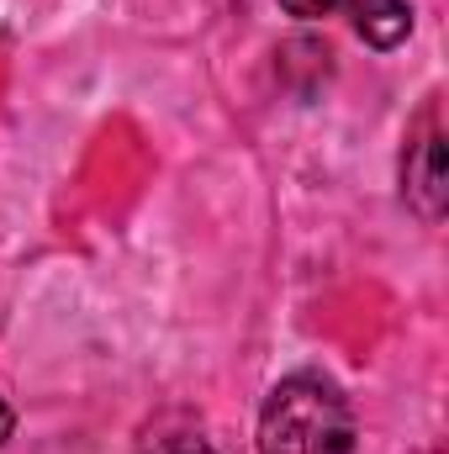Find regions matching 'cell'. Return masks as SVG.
<instances>
[{
    "mask_svg": "<svg viewBox=\"0 0 449 454\" xmlns=\"http://www.w3.org/2000/svg\"><path fill=\"white\" fill-rule=\"evenodd\" d=\"M354 444H359V428L338 380L318 370H296L270 386L254 428L259 454H354Z\"/></svg>",
    "mask_w": 449,
    "mask_h": 454,
    "instance_id": "6da1fadb",
    "label": "cell"
},
{
    "mask_svg": "<svg viewBox=\"0 0 449 454\" xmlns=\"http://www.w3.org/2000/svg\"><path fill=\"white\" fill-rule=\"evenodd\" d=\"M402 201H407V212L418 223L445 217L449 175H445V116H439V101H429L407 121V137H402Z\"/></svg>",
    "mask_w": 449,
    "mask_h": 454,
    "instance_id": "7a4b0ae2",
    "label": "cell"
},
{
    "mask_svg": "<svg viewBox=\"0 0 449 454\" xmlns=\"http://www.w3.org/2000/svg\"><path fill=\"white\" fill-rule=\"evenodd\" d=\"M343 11H349L354 32L365 37V48H375V53H391L413 37V5L407 0H349Z\"/></svg>",
    "mask_w": 449,
    "mask_h": 454,
    "instance_id": "3957f363",
    "label": "cell"
},
{
    "mask_svg": "<svg viewBox=\"0 0 449 454\" xmlns=\"http://www.w3.org/2000/svg\"><path fill=\"white\" fill-rule=\"evenodd\" d=\"M143 454H223L201 428H175V434H154Z\"/></svg>",
    "mask_w": 449,
    "mask_h": 454,
    "instance_id": "277c9868",
    "label": "cell"
},
{
    "mask_svg": "<svg viewBox=\"0 0 449 454\" xmlns=\"http://www.w3.org/2000/svg\"><path fill=\"white\" fill-rule=\"evenodd\" d=\"M343 5H349V0H280V11L296 16V21H328Z\"/></svg>",
    "mask_w": 449,
    "mask_h": 454,
    "instance_id": "5b68a950",
    "label": "cell"
},
{
    "mask_svg": "<svg viewBox=\"0 0 449 454\" xmlns=\"http://www.w3.org/2000/svg\"><path fill=\"white\" fill-rule=\"evenodd\" d=\"M11 428H16V412H11V402H5V396H0V444H5V439H11Z\"/></svg>",
    "mask_w": 449,
    "mask_h": 454,
    "instance_id": "8992f818",
    "label": "cell"
}]
</instances>
